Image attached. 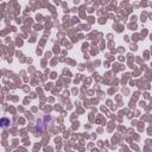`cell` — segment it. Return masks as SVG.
I'll return each instance as SVG.
<instances>
[{"instance_id":"1","label":"cell","mask_w":152,"mask_h":152,"mask_svg":"<svg viewBox=\"0 0 152 152\" xmlns=\"http://www.w3.org/2000/svg\"><path fill=\"white\" fill-rule=\"evenodd\" d=\"M11 126V120L9 118H1L0 119V127L1 128H9Z\"/></svg>"}]
</instances>
